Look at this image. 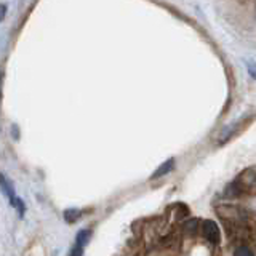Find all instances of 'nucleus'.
<instances>
[{"label": "nucleus", "instance_id": "nucleus-4", "mask_svg": "<svg viewBox=\"0 0 256 256\" xmlns=\"http://www.w3.org/2000/svg\"><path fill=\"white\" fill-rule=\"evenodd\" d=\"M2 189L5 190V194H6L8 197H10V202L16 198L14 190H13V186H12V184H8V181H6L5 176H2Z\"/></svg>", "mask_w": 256, "mask_h": 256}, {"label": "nucleus", "instance_id": "nucleus-3", "mask_svg": "<svg viewBox=\"0 0 256 256\" xmlns=\"http://www.w3.org/2000/svg\"><path fill=\"white\" fill-rule=\"evenodd\" d=\"M174 168V158H168L165 164H162L158 168H157V172L150 176V180H157V178H160V176H165V174H168Z\"/></svg>", "mask_w": 256, "mask_h": 256}, {"label": "nucleus", "instance_id": "nucleus-7", "mask_svg": "<svg viewBox=\"0 0 256 256\" xmlns=\"http://www.w3.org/2000/svg\"><path fill=\"white\" fill-rule=\"evenodd\" d=\"M197 226H198V221H197V220H192V221H189L184 228H186V230L189 232V234H196Z\"/></svg>", "mask_w": 256, "mask_h": 256}, {"label": "nucleus", "instance_id": "nucleus-8", "mask_svg": "<svg viewBox=\"0 0 256 256\" xmlns=\"http://www.w3.org/2000/svg\"><path fill=\"white\" fill-rule=\"evenodd\" d=\"M246 69H248V74H250L256 80V62H248Z\"/></svg>", "mask_w": 256, "mask_h": 256}, {"label": "nucleus", "instance_id": "nucleus-2", "mask_svg": "<svg viewBox=\"0 0 256 256\" xmlns=\"http://www.w3.org/2000/svg\"><path fill=\"white\" fill-rule=\"evenodd\" d=\"M92 232L90 230H80L77 237H76V245L72 248L70 256H82L84 254V248L88 244V238H90Z\"/></svg>", "mask_w": 256, "mask_h": 256}, {"label": "nucleus", "instance_id": "nucleus-6", "mask_svg": "<svg viewBox=\"0 0 256 256\" xmlns=\"http://www.w3.org/2000/svg\"><path fill=\"white\" fill-rule=\"evenodd\" d=\"M234 256H254V254L248 246H238L234 253Z\"/></svg>", "mask_w": 256, "mask_h": 256}, {"label": "nucleus", "instance_id": "nucleus-5", "mask_svg": "<svg viewBox=\"0 0 256 256\" xmlns=\"http://www.w3.org/2000/svg\"><path fill=\"white\" fill-rule=\"evenodd\" d=\"M78 216H80V212L78 210H66V212H64V220H66L68 222L77 221Z\"/></svg>", "mask_w": 256, "mask_h": 256}, {"label": "nucleus", "instance_id": "nucleus-1", "mask_svg": "<svg viewBox=\"0 0 256 256\" xmlns=\"http://www.w3.org/2000/svg\"><path fill=\"white\" fill-rule=\"evenodd\" d=\"M202 234H204V237L208 240L210 244H213V245H216L220 242V238H221V234H220V226L216 224L214 221H212V220H205L204 222H202Z\"/></svg>", "mask_w": 256, "mask_h": 256}]
</instances>
